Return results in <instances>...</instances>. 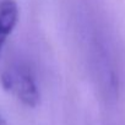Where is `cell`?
I'll return each mask as SVG.
<instances>
[{
    "label": "cell",
    "mask_w": 125,
    "mask_h": 125,
    "mask_svg": "<svg viewBox=\"0 0 125 125\" xmlns=\"http://www.w3.org/2000/svg\"><path fill=\"white\" fill-rule=\"evenodd\" d=\"M4 88L14 97L28 107H34L39 102V91L34 76L30 68L21 62L8 66L1 75Z\"/></svg>",
    "instance_id": "cell-1"
},
{
    "label": "cell",
    "mask_w": 125,
    "mask_h": 125,
    "mask_svg": "<svg viewBox=\"0 0 125 125\" xmlns=\"http://www.w3.org/2000/svg\"><path fill=\"white\" fill-rule=\"evenodd\" d=\"M0 125H8V123H6V120L4 119V116L0 114Z\"/></svg>",
    "instance_id": "cell-3"
},
{
    "label": "cell",
    "mask_w": 125,
    "mask_h": 125,
    "mask_svg": "<svg viewBox=\"0 0 125 125\" xmlns=\"http://www.w3.org/2000/svg\"><path fill=\"white\" fill-rule=\"evenodd\" d=\"M19 21V5L15 0H0V53Z\"/></svg>",
    "instance_id": "cell-2"
}]
</instances>
